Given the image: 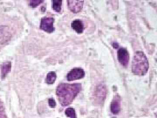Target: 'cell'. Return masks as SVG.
<instances>
[{
	"label": "cell",
	"instance_id": "cell-10",
	"mask_svg": "<svg viewBox=\"0 0 157 118\" xmlns=\"http://www.w3.org/2000/svg\"><path fill=\"white\" fill-rule=\"evenodd\" d=\"M56 79V74L55 72H51L48 73L46 79V82L47 84L52 85L54 83Z\"/></svg>",
	"mask_w": 157,
	"mask_h": 118
},
{
	"label": "cell",
	"instance_id": "cell-7",
	"mask_svg": "<svg viewBox=\"0 0 157 118\" xmlns=\"http://www.w3.org/2000/svg\"><path fill=\"white\" fill-rule=\"evenodd\" d=\"M121 109V99L118 96H116L113 98L111 102V111L114 114L119 112Z\"/></svg>",
	"mask_w": 157,
	"mask_h": 118
},
{
	"label": "cell",
	"instance_id": "cell-2",
	"mask_svg": "<svg viewBox=\"0 0 157 118\" xmlns=\"http://www.w3.org/2000/svg\"><path fill=\"white\" fill-rule=\"evenodd\" d=\"M148 69V61L146 55L142 52H136L132 60V72L135 75L142 76L146 74Z\"/></svg>",
	"mask_w": 157,
	"mask_h": 118
},
{
	"label": "cell",
	"instance_id": "cell-13",
	"mask_svg": "<svg viewBox=\"0 0 157 118\" xmlns=\"http://www.w3.org/2000/svg\"><path fill=\"white\" fill-rule=\"evenodd\" d=\"M43 2L44 1H40V0H39V1H37V0H36V1H31L30 2V6L33 7V8H35V7H37V6H39L40 4Z\"/></svg>",
	"mask_w": 157,
	"mask_h": 118
},
{
	"label": "cell",
	"instance_id": "cell-1",
	"mask_svg": "<svg viewBox=\"0 0 157 118\" xmlns=\"http://www.w3.org/2000/svg\"><path fill=\"white\" fill-rule=\"evenodd\" d=\"M80 84L61 83L58 86L56 94L59 101L63 106L70 104L81 90Z\"/></svg>",
	"mask_w": 157,
	"mask_h": 118
},
{
	"label": "cell",
	"instance_id": "cell-8",
	"mask_svg": "<svg viewBox=\"0 0 157 118\" xmlns=\"http://www.w3.org/2000/svg\"><path fill=\"white\" fill-rule=\"evenodd\" d=\"M72 29L78 34H81L84 31V26L83 22L80 20H75L71 24Z\"/></svg>",
	"mask_w": 157,
	"mask_h": 118
},
{
	"label": "cell",
	"instance_id": "cell-11",
	"mask_svg": "<svg viewBox=\"0 0 157 118\" xmlns=\"http://www.w3.org/2000/svg\"><path fill=\"white\" fill-rule=\"evenodd\" d=\"M62 1H52V8L56 12H59L61 9Z\"/></svg>",
	"mask_w": 157,
	"mask_h": 118
},
{
	"label": "cell",
	"instance_id": "cell-4",
	"mask_svg": "<svg viewBox=\"0 0 157 118\" xmlns=\"http://www.w3.org/2000/svg\"><path fill=\"white\" fill-rule=\"evenodd\" d=\"M117 59L119 62L124 67H126L128 65L129 54L126 49L120 48L117 51Z\"/></svg>",
	"mask_w": 157,
	"mask_h": 118
},
{
	"label": "cell",
	"instance_id": "cell-9",
	"mask_svg": "<svg viewBox=\"0 0 157 118\" xmlns=\"http://www.w3.org/2000/svg\"><path fill=\"white\" fill-rule=\"evenodd\" d=\"M11 64L10 62H7L3 64L2 68V77L3 78H5L8 73L11 71Z\"/></svg>",
	"mask_w": 157,
	"mask_h": 118
},
{
	"label": "cell",
	"instance_id": "cell-15",
	"mask_svg": "<svg viewBox=\"0 0 157 118\" xmlns=\"http://www.w3.org/2000/svg\"><path fill=\"white\" fill-rule=\"evenodd\" d=\"M0 118H6V115L4 114V109L0 105Z\"/></svg>",
	"mask_w": 157,
	"mask_h": 118
},
{
	"label": "cell",
	"instance_id": "cell-3",
	"mask_svg": "<svg viewBox=\"0 0 157 118\" xmlns=\"http://www.w3.org/2000/svg\"><path fill=\"white\" fill-rule=\"evenodd\" d=\"M55 19L53 18H44L41 20L40 28L48 33H52L55 31L53 23Z\"/></svg>",
	"mask_w": 157,
	"mask_h": 118
},
{
	"label": "cell",
	"instance_id": "cell-14",
	"mask_svg": "<svg viewBox=\"0 0 157 118\" xmlns=\"http://www.w3.org/2000/svg\"><path fill=\"white\" fill-rule=\"evenodd\" d=\"M48 105L52 108H54L56 106V102L53 98H49L48 100Z\"/></svg>",
	"mask_w": 157,
	"mask_h": 118
},
{
	"label": "cell",
	"instance_id": "cell-6",
	"mask_svg": "<svg viewBox=\"0 0 157 118\" xmlns=\"http://www.w3.org/2000/svg\"><path fill=\"white\" fill-rule=\"evenodd\" d=\"M83 1H68V8L74 13H78L81 11L83 7Z\"/></svg>",
	"mask_w": 157,
	"mask_h": 118
},
{
	"label": "cell",
	"instance_id": "cell-5",
	"mask_svg": "<svg viewBox=\"0 0 157 118\" xmlns=\"http://www.w3.org/2000/svg\"><path fill=\"white\" fill-rule=\"evenodd\" d=\"M85 75V73L83 69L81 68H75L68 73L67 78L68 81H73L83 78Z\"/></svg>",
	"mask_w": 157,
	"mask_h": 118
},
{
	"label": "cell",
	"instance_id": "cell-12",
	"mask_svg": "<svg viewBox=\"0 0 157 118\" xmlns=\"http://www.w3.org/2000/svg\"><path fill=\"white\" fill-rule=\"evenodd\" d=\"M66 115L71 118H76V112L75 109L72 108H69L66 110Z\"/></svg>",
	"mask_w": 157,
	"mask_h": 118
}]
</instances>
